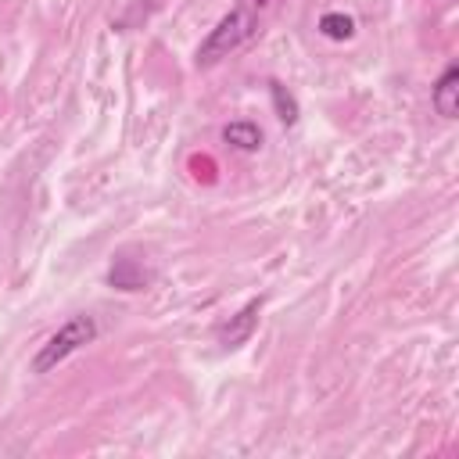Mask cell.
I'll return each instance as SVG.
<instances>
[{
  "label": "cell",
  "instance_id": "obj_9",
  "mask_svg": "<svg viewBox=\"0 0 459 459\" xmlns=\"http://www.w3.org/2000/svg\"><path fill=\"white\" fill-rule=\"evenodd\" d=\"M247 4H258V7H265V4H269V0H247Z\"/></svg>",
  "mask_w": 459,
  "mask_h": 459
},
{
  "label": "cell",
  "instance_id": "obj_3",
  "mask_svg": "<svg viewBox=\"0 0 459 459\" xmlns=\"http://www.w3.org/2000/svg\"><path fill=\"white\" fill-rule=\"evenodd\" d=\"M258 312H262V298H251L244 308H237L230 319H222L215 326V341L222 348H240L244 341H251V333L258 326Z\"/></svg>",
  "mask_w": 459,
  "mask_h": 459
},
{
  "label": "cell",
  "instance_id": "obj_7",
  "mask_svg": "<svg viewBox=\"0 0 459 459\" xmlns=\"http://www.w3.org/2000/svg\"><path fill=\"white\" fill-rule=\"evenodd\" d=\"M319 32H323L326 39H333V43H344V39L355 36V18L344 14V11H326V14L319 18Z\"/></svg>",
  "mask_w": 459,
  "mask_h": 459
},
{
  "label": "cell",
  "instance_id": "obj_5",
  "mask_svg": "<svg viewBox=\"0 0 459 459\" xmlns=\"http://www.w3.org/2000/svg\"><path fill=\"white\" fill-rule=\"evenodd\" d=\"M430 100H434V111L441 118H455L459 115V65H445V72L437 75L434 90H430Z\"/></svg>",
  "mask_w": 459,
  "mask_h": 459
},
{
  "label": "cell",
  "instance_id": "obj_6",
  "mask_svg": "<svg viewBox=\"0 0 459 459\" xmlns=\"http://www.w3.org/2000/svg\"><path fill=\"white\" fill-rule=\"evenodd\" d=\"M222 140H226L233 151L255 154V151H262V140H265V133L258 129V122H247V118H240V122H230V126H222Z\"/></svg>",
  "mask_w": 459,
  "mask_h": 459
},
{
  "label": "cell",
  "instance_id": "obj_8",
  "mask_svg": "<svg viewBox=\"0 0 459 459\" xmlns=\"http://www.w3.org/2000/svg\"><path fill=\"white\" fill-rule=\"evenodd\" d=\"M269 97H273V108H276V118L283 122V126H294L298 122V100H294V93L280 82V79H269Z\"/></svg>",
  "mask_w": 459,
  "mask_h": 459
},
{
  "label": "cell",
  "instance_id": "obj_4",
  "mask_svg": "<svg viewBox=\"0 0 459 459\" xmlns=\"http://www.w3.org/2000/svg\"><path fill=\"white\" fill-rule=\"evenodd\" d=\"M151 269L140 262V258H133V255H126V251H118L115 258H111V265H108V287H115V290H147L151 287Z\"/></svg>",
  "mask_w": 459,
  "mask_h": 459
},
{
  "label": "cell",
  "instance_id": "obj_2",
  "mask_svg": "<svg viewBox=\"0 0 459 459\" xmlns=\"http://www.w3.org/2000/svg\"><path fill=\"white\" fill-rule=\"evenodd\" d=\"M93 337H97L93 316H72V319H65V323L39 344V351L32 355V373H50V369L61 366L68 355H75L79 348H86Z\"/></svg>",
  "mask_w": 459,
  "mask_h": 459
},
{
  "label": "cell",
  "instance_id": "obj_1",
  "mask_svg": "<svg viewBox=\"0 0 459 459\" xmlns=\"http://www.w3.org/2000/svg\"><path fill=\"white\" fill-rule=\"evenodd\" d=\"M255 36H258V18H255L247 7H233V11L222 14V18L215 22V29L201 39L194 61H197V68H212V65H219L222 57H230L233 50H240L244 43H251Z\"/></svg>",
  "mask_w": 459,
  "mask_h": 459
}]
</instances>
